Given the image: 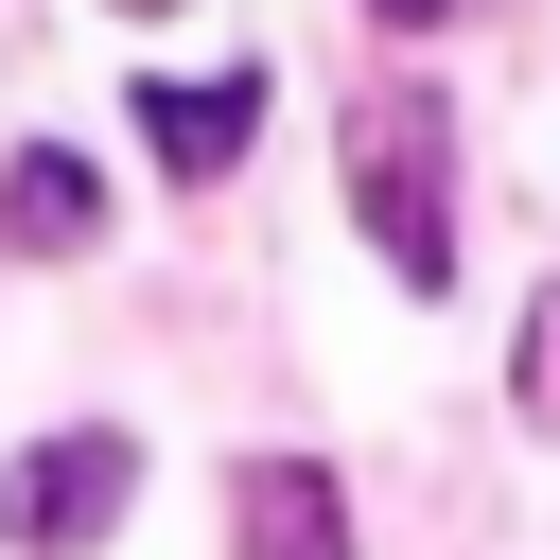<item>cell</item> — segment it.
Wrapping results in <instances>:
<instances>
[{"label": "cell", "instance_id": "6da1fadb", "mask_svg": "<svg viewBox=\"0 0 560 560\" xmlns=\"http://www.w3.org/2000/svg\"><path fill=\"white\" fill-rule=\"evenodd\" d=\"M438 158H455V105H438V88H385V105L350 122V210H368V245H385V280H402V298H455Z\"/></svg>", "mask_w": 560, "mask_h": 560}, {"label": "cell", "instance_id": "7a4b0ae2", "mask_svg": "<svg viewBox=\"0 0 560 560\" xmlns=\"http://www.w3.org/2000/svg\"><path fill=\"white\" fill-rule=\"evenodd\" d=\"M122 490H140V438H122V420H70V438H35V455L0 472V542H18V560H88V542L122 525Z\"/></svg>", "mask_w": 560, "mask_h": 560}, {"label": "cell", "instance_id": "3957f363", "mask_svg": "<svg viewBox=\"0 0 560 560\" xmlns=\"http://www.w3.org/2000/svg\"><path fill=\"white\" fill-rule=\"evenodd\" d=\"M228 525H245V560H350L332 455H245V472H228Z\"/></svg>", "mask_w": 560, "mask_h": 560}, {"label": "cell", "instance_id": "277c9868", "mask_svg": "<svg viewBox=\"0 0 560 560\" xmlns=\"http://www.w3.org/2000/svg\"><path fill=\"white\" fill-rule=\"evenodd\" d=\"M140 140H158L175 175H228V158L262 140V70H210V88H192V70H158V88H140Z\"/></svg>", "mask_w": 560, "mask_h": 560}, {"label": "cell", "instance_id": "5b68a950", "mask_svg": "<svg viewBox=\"0 0 560 560\" xmlns=\"http://www.w3.org/2000/svg\"><path fill=\"white\" fill-rule=\"evenodd\" d=\"M0 245H18V262H70V245H105V175H88L70 140L0 158Z\"/></svg>", "mask_w": 560, "mask_h": 560}, {"label": "cell", "instance_id": "8992f818", "mask_svg": "<svg viewBox=\"0 0 560 560\" xmlns=\"http://www.w3.org/2000/svg\"><path fill=\"white\" fill-rule=\"evenodd\" d=\"M508 420H525V438H560V280L525 298V350H508Z\"/></svg>", "mask_w": 560, "mask_h": 560}, {"label": "cell", "instance_id": "52a82bcc", "mask_svg": "<svg viewBox=\"0 0 560 560\" xmlns=\"http://www.w3.org/2000/svg\"><path fill=\"white\" fill-rule=\"evenodd\" d=\"M368 18H385V35H438V18H455V0H368Z\"/></svg>", "mask_w": 560, "mask_h": 560}, {"label": "cell", "instance_id": "ba28073f", "mask_svg": "<svg viewBox=\"0 0 560 560\" xmlns=\"http://www.w3.org/2000/svg\"><path fill=\"white\" fill-rule=\"evenodd\" d=\"M105 18H158V0H105Z\"/></svg>", "mask_w": 560, "mask_h": 560}]
</instances>
